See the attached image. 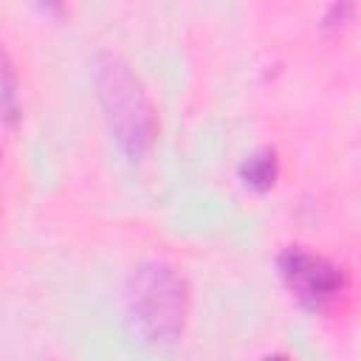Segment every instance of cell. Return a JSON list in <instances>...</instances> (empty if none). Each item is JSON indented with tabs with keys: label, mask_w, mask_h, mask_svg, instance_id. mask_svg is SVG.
Wrapping results in <instances>:
<instances>
[{
	"label": "cell",
	"mask_w": 361,
	"mask_h": 361,
	"mask_svg": "<svg viewBox=\"0 0 361 361\" xmlns=\"http://www.w3.org/2000/svg\"><path fill=\"white\" fill-rule=\"evenodd\" d=\"M350 11H353V6H350V3L330 6V8H327V14H324V28H336V25L344 20V14H350Z\"/></svg>",
	"instance_id": "6"
},
{
	"label": "cell",
	"mask_w": 361,
	"mask_h": 361,
	"mask_svg": "<svg viewBox=\"0 0 361 361\" xmlns=\"http://www.w3.org/2000/svg\"><path fill=\"white\" fill-rule=\"evenodd\" d=\"M0 116L14 124L20 116V82H17V71L14 62L8 56V51L0 42Z\"/></svg>",
	"instance_id": "5"
},
{
	"label": "cell",
	"mask_w": 361,
	"mask_h": 361,
	"mask_svg": "<svg viewBox=\"0 0 361 361\" xmlns=\"http://www.w3.org/2000/svg\"><path fill=\"white\" fill-rule=\"evenodd\" d=\"M262 361H290L288 355H279V353H271V355H265Z\"/></svg>",
	"instance_id": "7"
},
{
	"label": "cell",
	"mask_w": 361,
	"mask_h": 361,
	"mask_svg": "<svg viewBox=\"0 0 361 361\" xmlns=\"http://www.w3.org/2000/svg\"><path fill=\"white\" fill-rule=\"evenodd\" d=\"M276 175H279V158L274 147H259L251 155H245L240 164V180L254 192L271 189L276 183Z\"/></svg>",
	"instance_id": "4"
},
{
	"label": "cell",
	"mask_w": 361,
	"mask_h": 361,
	"mask_svg": "<svg viewBox=\"0 0 361 361\" xmlns=\"http://www.w3.org/2000/svg\"><path fill=\"white\" fill-rule=\"evenodd\" d=\"M276 271L293 299L310 310H324L347 290L344 268L305 245L282 248L276 257Z\"/></svg>",
	"instance_id": "3"
},
{
	"label": "cell",
	"mask_w": 361,
	"mask_h": 361,
	"mask_svg": "<svg viewBox=\"0 0 361 361\" xmlns=\"http://www.w3.org/2000/svg\"><path fill=\"white\" fill-rule=\"evenodd\" d=\"M93 85L110 138L130 161H141L158 133L155 107L144 82L118 54L102 51L93 59Z\"/></svg>",
	"instance_id": "2"
},
{
	"label": "cell",
	"mask_w": 361,
	"mask_h": 361,
	"mask_svg": "<svg viewBox=\"0 0 361 361\" xmlns=\"http://www.w3.org/2000/svg\"><path fill=\"white\" fill-rule=\"evenodd\" d=\"M189 313V288L164 259L135 265L124 285V319L144 344L169 347L180 338Z\"/></svg>",
	"instance_id": "1"
}]
</instances>
